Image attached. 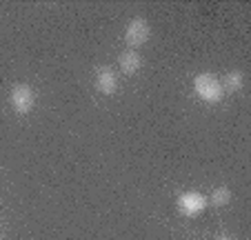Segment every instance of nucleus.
<instances>
[{
  "mask_svg": "<svg viewBox=\"0 0 251 240\" xmlns=\"http://www.w3.org/2000/svg\"><path fill=\"white\" fill-rule=\"evenodd\" d=\"M211 205H216V207H225V205H229V200H231V189L229 187H216L211 193V198H207Z\"/></svg>",
  "mask_w": 251,
  "mask_h": 240,
  "instance_id": "obj_8",
  "label": "nucleus"
},
{
  "mask_svg": "<svg viewBox=\"0 0 251 240\" xmlns=\"http://www.w3.org/2000/svg\"><path fill=\"white\" fill-rule=\"evenodd\" d=\"M220 85H223V91H229V94H236L245 87V74L240 69H233L229 74H225L220 78Z\"/></svg>",
  "mask_w": 251,
  "mask_h": 240,
  "instance_id": "obj_7",
  "label": "nucleus"
},
{
  "mask_svg": "<svg viewBox=\"0 0 251 240\" xmlns=\"http://www.w3.org/2000/svg\"><path fill=\"white\" fill-rule=\"evenodd\" d=\"M140 65H142V58L136 49H125V52H120L118 67L125 76H133L138 69H140Z\"/></svg>",
  "mask_w": 251,
  "mask_h": 240,
  "instance_id": "obj_6",
  "label": "nucleus"
},
{
  "mask_svg": "<svg viewBox=\"0 0 251 240\" xmlns=\"http://www.w3.org/2000/svg\"><path fill=\"white\" fill-rule=\"evenodd\" d=\"M9 103L16 113L25 116V113H29L33 109V105H36V94H33V89L29 85H14V89H11V94H9Z\"/></svg>",
  "mask_w": 251,
  "mask_h": 240,
  "instance_id": "obj_4",
  "label": "nucleus"
},
{
  "mask_svg": "<svg viewBox=\"0 0 251 240\" xmlns=\"http://www.w3.org/2000/svg\"><path fill=\"white\" fill-rule=\"evenodd\" d=\"M216 240H236V238H231V236H216Z\"/></svg>",
  "mask_w": 251,
  "mask_h": 240,
  "instance_id": "obj_9",
  "label": "nucleus"
},
{
  "mask_svg": "<svg viewBox=\"0 0 251 240\" xmlns=\"http://www.w3.org/2000/svg\"><path fill=\"white\" fill-rule=\"evenodd\" d=\"M149 36H151V27H149L147 20L133 18L131 23L127 25V29H125V45H127L129 49H138L147 43Z\"/></svg>",
  "mask_w": 251,
  "mask_h": 240,
  "instance_id": "obj_2",
  "label": "nucleus"
},
{
  "mask_svg": "<svg viewBox=\"0 0 251 240\" xmlns=\"http://www.w3.org/2000/svg\"><path fill=\"white\" fill-rule=\"evenodd\" d=\"M194 91L200 100H204V103H209V105H218L225 96L223 85H220V78L209 74V71L198 74L194 78Z\"/></svg>",
  "mask_w": 251,
  "mask_h": 240,
  "instance_id": "obj_1",
  "label": "nucleus"
},
{
  "mask_svg": "<svg viewBox=\"0 0 251 240\" xmlns=\"http://www.w3.org/2000/svg\"><path fill=\"white\" fill-rule=\"evenodd\" d=\"M0 234H2V229H0Z\"/></svg>",
  "mask_w": 251,
  "mask_h": 240,
  "instance_id": "obj_10",
  "label": "nucleus"
},
{
  "mask_svg": "<svg viewBox=\"0 0 251 240\" xmlns=\"http://www.w3.org/2000/svg\"><path fill=\"white\" fill-rule=\"evenodd\" d=\"M96 89L104 96H114L118 91V76L111 67H98L96 69Z\"/></svg>",
  "mask_w": 251,
  "mask_h": 240,
  "instance_id": "obj_5",
  "label": "nucleus"
},
{
  "mask_svg": "<svg viewBox=\"0 0 251 240\" xmlns=\"http://www.w3.org/2000/svg\"><path fill=\"white\" fill-rule=\"evenodd\" d=\"M176 205H178V212H180L182 216L194 218V216H200V213L207 209L209 200H207V196L200 191H185L180 198H178Z\"/></svg>",
  "mask_w": 251,
  "mask_h": 240,
  "instance_id": "obj_3",
  "label": "nucleus"
}]
</instances>
